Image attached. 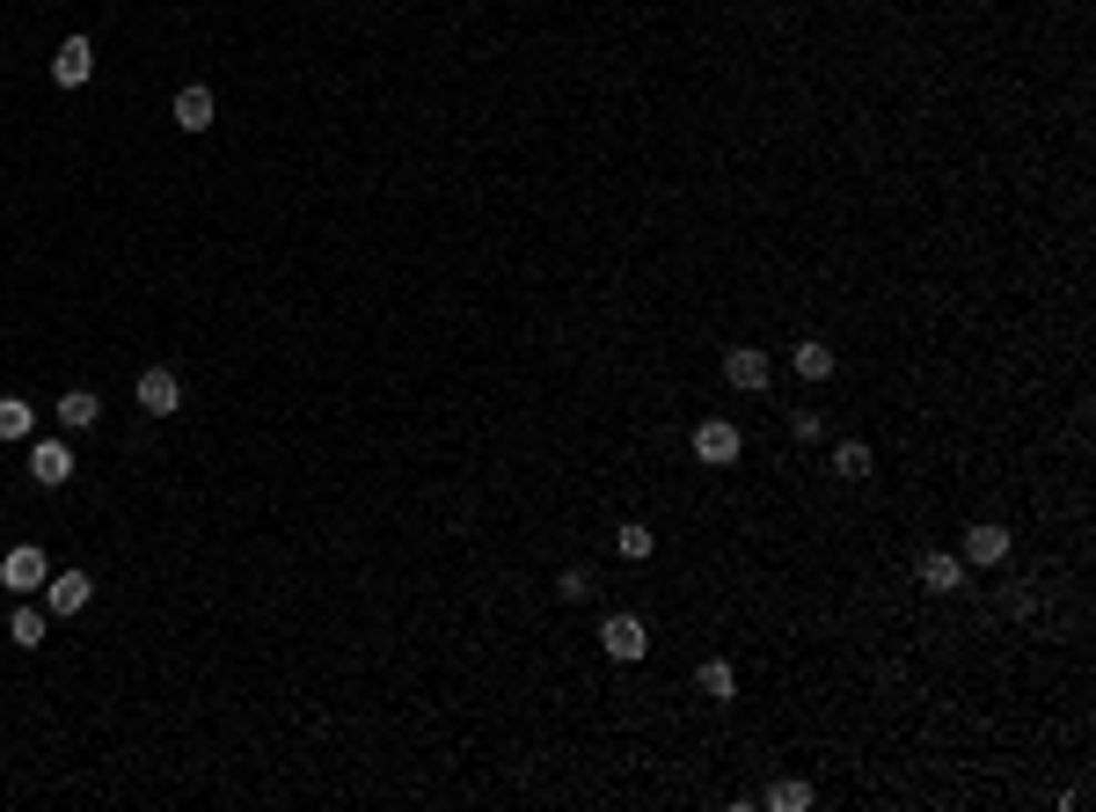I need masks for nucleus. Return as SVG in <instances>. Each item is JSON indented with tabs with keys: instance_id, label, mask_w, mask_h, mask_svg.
Segmentation results:
<instances>
[{
	"instance_id": "obj_5",
	"label": "nucleus",
	"mask_w": 1096,
	"mask_h": 812,
	"mask_svg": "<svg viewBox=\"0 0 1096 812\" xmlns=\"http://www.w3.org/2000/svg\"><path fill=\"white\" fill-rule=\"evenodd\" d=\"M88 601H95V579H88V571H52V579H44V615H81Z\"/></svg>"
},
{
	"instance_id": "obj_16",
	"label": "nucleus",
	"mask_w": 1096,
	"mask_h": 812,
	"mask_svg": "<svg viewBox=\"0 0 1096 812\" xmlns=\"http://www.w3.org/2000/svg\"><path fill=\"white\" fill-rule=\"evenodd\" d=\"M37 432V410L22 395H0V440H30Z\"/></svg>"
},
{
	"instance_id": "obj_20",
	"label": "nucleus",
	"mask_w": 1096,
	"mask_h": 812,
	"mask_svg": "<svg viewBox=\"0 0 1096 812\" xmlns=\"http://www.w3.org/2000/svg\"><path fill=\"white\" fill-rule=\"evenodd\" d=\"M585 593H592V579H585V571L571 564V571H563V579H556V601H563V608H577V601H585Z\"/></svg>"
},
{
	"instance_id": "obj_4",
	"label": "nucleus",
	"mask_w": 1096,
	"mask_h": 812,
	"mask_svg": "<svg viewBox=\"0 0 1096 812\" xmlns=\"http://www.w3.org/2000/svg\"><path fill=\"white\" fill-rule=\"evenodd\" d=\"M30 483L67 491V483H73V447L67 440H30Z\"/></svg>"
},
{
	"instance_id": "obj_3",
	"label": "nucleus",
	"mask_w": 1096,
	"mask_h": 812,
	"mask_svg": "<svg viewBox=\"0 0 1096 812\" xmlns=\"http://www.w3.org/2000/svg\"><path fill=\"white\" fill-rule=\"evenodd\" d=\"M695 454L710 461V469H731V461L746 454V440H738V424L731 418H702L695 424Z\"/></svg>"
},
{
	"instance_id": "obj_2",
	"label": "nucleus",
	"mask_w": 1096,
	"mask_h": 812,
	"mask_svg": "<svg viewBox=\"0 0 1096 812\" xmlns=\"http://www.w3.org/2000/svg\"><path fill=\"white\" fill-rule=\"evenodd\" d=\"M600 652H607V659H622V666H636V659L651 652L644 615H607V622H600Z\"/></svg>"
},
{
	"instance_id": "obj_17",
	"label": "nucleus",
	"mask_w": 1096,
	"mask_h": 812,
	"mask_svg": "<svg viewBox=\"0 0 1096 812\" xmlns=\"http://www.w3.org/2000/svg\"><path fill=\"white\" fill-rule=\"evenodd\" d=\"M767 805H775V812H812V783H797V776L767 783Z\"/></svg>"
},
{
	"instance_id": "obj_7",
	"label": "nucleus",
	"mask_w": 1096,
	"mask_h": 812,
	"mask_svg": "<svg viewBox=\"0 0 1096 812\" xmlns=\"http://www.w3.org/2000/svg\"><path fill=\"white\" fill-rule=\"evenodd\" d=\"M140 410L147 418H175V410H183V381H175V367H147L140 373Z\"/></svg>"
},
{
	"instance_id": "obj_10",
	"label": "nucleus",
	"mask_w": 1096,
	"mask_h": 812,
	"mask_svg": "<svg viewBox=\"0 0 1096 812\" xmlns=\"http://www.w3.org/2000/svg\"><path fill=\"white\" fill-rule=\"evenodd\" d=\"M965 564H1002L1009 557V528H994V520H979V528H965V549H957Z\"/></svg>"
},
{
	"instance_id": "obj_14",
	"label": "nucleus",
	"mask_w": 1096,
	"mask_h": 812,
	"mask_svg": "<svg viewBox=\"0 0 1096 812\" xmlns=\"http://www.w3.org/2000/svg\"><path fill=\"white\" fill-rule=\"evenodd\" d=\"M871 469H877V454H871L863 440H841V447H834V477H841V483H863Z\"/></svg>"
},
{
	"instance_id": "obj_21",
	"label": "nucleus",
	"mask_w": 1096,
	"mask_h": 812,
	"mask_svg": "<svg viewBox=\"0 0 1096 812\" xmlns=\"http://www.w3.org/2000/svg\"><path fill=\"white\" fill-rule=\"evenodd\" d=\"M790 440H818V410H790Z\"/></svg>"
},
{
	"instance_id": "obj_11",
	"label": "nucleus",
	"mask_w": 1096,
	"mask_h": 812,
	"mask_svg": "<svg viewBox=\"0 0 1096 812\" xmlns=\"http://www.w3.org/2000/svg\"><path fill=\"white\" fill-rule=\"evenodd\" d=\"M212 118H220L212 89H175V132H205Z\"/></svg>"
},
{
	"instance_id": "obj_1",
	"label": "nucleus",
	"mask_w": 1096,
	"mask_h": 812,
	"mask_svg": "<svg viewBox=\"0 0 1096 812\" xmlns=\"http://www.w3.org/2000/svg\"><path fill=\"white\" fill-rule=\"evenodd\" d=\"M44 579H52V557L37 542H16L0 557V585H8V593H44Z\"/></svg>"
},
{
	"instance_id": "obj_6",
	"label": "nucleus",
	"mask_w": 1096,
	"mask_h": 812,
	"mask_svg": "<svg viewBox=\"0 0 1096 812\" xmlns=\"http://www.w3.org/2000/svg\"><path fill=\"white\" fill-rule=\"evenodd\" d=\"M724 381L738 395H761L767 381H775V367H767V352H753V344H731V352H724Z\"/></svg>"
},
{
	"instance_id": "obj_15",
	"label": "nucleus",
	"mask_w": 1096,
	"mask_h": 812,
	"mask_svg": "<svg viewBox=\"0 0 1096 812\" xmlns=\"http://www.w3.org/2000/svg\"><path fill=\"white\" fill-rule=\"evenodd\" d=\"M95 418H103V403H95L88 389H67V395H59V424H67V432H88Z\"/></svg>"
},
{
	"instance_id": "obj_19",
	"label": "nucleus",
	"mask_w": 1096,
	"mask_h": 812,
	"mask_svg": "<svg viewBox=\"0 0 1096 812\" xmlns=\"http://www.w3.org/2000/svg\"><path fill=\"white\" fill-rule=\"evenodd\" d=\"M614 549H622L629 564H644L651 549H658V534H651V528H622V534H614Z\"/></svg>"
},
{
	"instance_id": "obj_9",
	"label": "nucleus",
	"mask_w": 1096,
	"mask_h": 812,
	"mask_svg": "<svg viewBox=\"0 0 1096 812\" xmlns=\"http://www.w3.org/2000/svg\"><path fill=\"white\" fill-rule=\"evenodd\" d=\"M914 579H922L928 593H957V585H965V557H951V549H928L922 564H914Z\"/></svg>"
},
{
	"instance_id": "obj_8",
	"label": "nucleus",
	"mask_w": 1096,
	"mask_h": 812,
	"mask_svg": "<svg viewBox=\"0 0 1096 812\" xmlns=\"http://www.w3.org/2000/svg\"><path fill=\"white\" fill-rule=\"evenodd\" d=\"M88 73H95V44H88V37H67L59 59H52V81H59V89H81Z\"/></svg>"
},
{
	"instance_id": "obj_12",
	"label": "nucleus",
	"mask_w": 1096,
	"mask_h": 812,
	"mask_svg": "<svg viewBox=\"0 0 1096 812\" xmlns=\"http://www.w3.org/2000/svg\"><path fill=\"white\" fill-rule=\"evenodd\" d=\"M790 367H797V381H834V352H826V344H818V337H804L797 352H790Z\"/></svg>"
},
{
	"instance_id": "obj_18",
	"label": "nucleus",
	"mask_w": 1096,
	"mask_h": 812,
	"mask_svg": "<svg viewBox=\"0 0 1096 812\" xmlns=\"http://www.w3.org/2000/svg\"><path fill=\"white\" fill-rule=\"evenodd\" d=\"M702 695H716V703H731V695H738V673H731L724 659H702Z\"/></svg>"
},
{
	"instance_id": "obj_13",
	"label": "nucleus",
	"mask_w": 1096,
	"mask_h": 812,
	"mask_svg": "<svg viewBox=\"0 0 1096 812\" xmlns=\"http://www.w3.org/2000/svg\"><path fill=\"white\" fill-rule=\"evenodd\" d=\"M44 630H52V615H44V608H16V615H8V644H22V652H37V644H44Z\"/></svg>"
}]
</instances>
